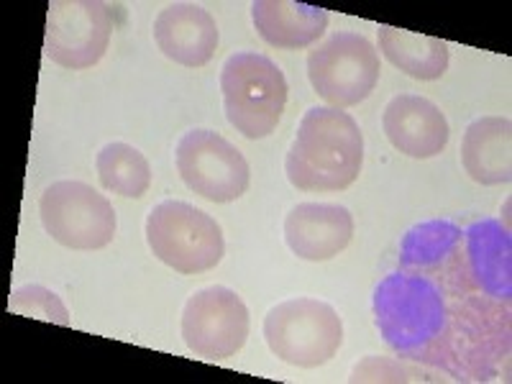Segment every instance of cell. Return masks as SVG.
I'll return each mask as SVG.
<instances>
[{
	"label": "cell",
	"instance_id": "obj_1",
	"mask_svg": "<svg viewBox=\"0 0 512 384\" xmlns=\"http://www.w3.org/2000/svg\"><path fill=\"white\" fill-rule=\"evenodd\" d=\"M364 164V134L341 108H310L287 152V180L305 192H338L356 182Z\"/></svg>",
	"mask_w": 512,
	"mask_h": 384
},
{
	"label": "cell",
	"instance_id": "obj_2",
	"mask_svg": "<svg viewBox=\"0 0 512 384\" xmlns=\"http://www.w3.org/2000/svg\"><path fill=\"white\" fill-rule=\"evenodd\" d=\"M221 90L228 123L251 141L267 139L285 113V72L264 54H231L223 64Z\"/></svg>",
	"mask_w": 512,
	"mask_h": 384
},
{
	"label": "cell",
	"instance_id": "obj_3",
	"mask_svg": "<svg viewBox=\"0 0 512 384\" xmlns=\"http://www.w3.org/2000/svg\"><path fill=\"white\" fill-rule=\"evenodd\" d=\"M264 338L269 351L290 367L318 369L344 344V323L333 305L315 297H295L269 310Z\"/></svg>",
	"mask_w": 512,
	"mask_h": 384
},
{
	"label": "cell",
	"instance_id": "obj_4",
	"mask_svg": "<svg viewBox=\"0 0 512 384\" xmlns=\"http://www.w3.org/2000/svg\"><path fill=\"white\" fill-rule=\"evenodd\" d=\"M146 241L159 262L177 274L208 272L218 267L226 254L216 218L182 200H164L149 213Z\"/></svg>",
	"mask_w": 512,
	"mask_h": 384
},
{
	"label": "cell",
	"instance_id": "obj_5",
	"mask_svg": "<svg viewBox=\"0 0 512 384\" xmlns=\"http://www.w3.org/2000/svg\"><path fill=\"white\" fill-rule=\"evenodd\" d=\"M44 231L75 251H98L116 236V210L93 185L80 180L54 182L39 200Z\"/></svg>",
	"mask_w": 512,
	"mask_h": 384
},
{
	"label": "cell",
	"instance_id": "obj_6",
	"mask_svg": "<svg viewBox=\"0 0 512 384\" xmlns=\"http://www.w3.org/2000/svg\"><path fill=\"white\" fill-rule=\"evenodd\" d=\"M379 54L367 36L336 31L308 54V77L331 108H351L367 100L379 82Z\"/></svg>",
	"mask_w": 512,
	"mask_h": 384
},
{
	"label": "cell",
	"instance_id": "obj_7",
	"mask_svg": "<svg viewBox=\"0 0 512 384\" xmlns=\"http://www.w3.org/2000/svg\"><path fill=\"white\" fill-rule=\"evenodd\" d=\"M182 182L210 203H233L249 190V162L216 131H187L175 152Z\"/></svg>",
	"mask_w": 512,
	"mask_h": 384
},
{
	"label": "cell",
	"instance_id": "obj_8",
	"mask_svg": "<svg viewBox=\"0 0 512 384\" xmlns=\"http://www.w3.org/2000/svg\"><path fill=\"white\" fill-rule=\"evenodd\" d=\"M113 11L103 0H52L44 52L64 70H90L108 52Z\"/></svg>",
	"mask_w": 512,
	"mask_h": 384
},
{
	"label": "cell",
	"instance_id": "obj_9",
	"mask_svg": "<svg viewBox=\"0 0 512 384\" xmlns=\"http://www.w3.org/2000/svg\"><path fill=\"white\" fill-rule=\"evenodd\" d=\"M249 308L223 285L205 287L182 310V338L187 349L208 361L231 359L249 338Z\"/></svg>",
	"mask_w": 512,
	"mask_h": 384
},
{
	"label": "cell",
	"instance_id": "obj_10",
	"mask_svg": "<svg viewBox=\"0 0 512 384\" xmlns=\"http://www.w3.org/2000/svg\"><path fill=\"white\" fill-rule=\"evenodd\" d=\"M354 216L333 203H300L285 218V241L305 262H328L351 244Z\"/></svg>",
	"mask_w": 512,
	"mask_h": 384
},
{
	"label": "cell",
	"instance_id": "obj_11",
	"mask_svg": "<svg viewBox=\"0 0 512 384\" xmlns=\"http://www.w3.org/2000/svg\"><path fill=\"white\" fill-rule=\"evenodd\" d=\"M382 126L397 152L413 159L438 157L451 136L441 108L420 95H395L384 108Z\"/></svg>",
	"mask_w": 512,
	"mask_h": 384
},
{
	"label": "cell",
	"instance_id": "obj_12",
	"mask_svg": "<svg viewBox=\"0 0 512 384\" xmlns=\"http://www.w3.org/2000/svg\"><path fill=\"white\" fill-rule=\"evenodd\" d=\"M218 26L198 3H169L154 21V41L182 67H205L218 49Z\"/></svg>",
	"mask_w": 512,
	"mask_h": 384
},
{
	"label": "cell",
	"instance_id": "obj_13",
	"mask_svg": "<svg viewBox=\"0 0 512 384\" xmlns=\"http://www.w3.org/2000/svg\"><path fill=\"white\" fill-rule=\"evenodd\" d=\"M251 18L259 36L277 49H305L328 29V11L297 0H254Z\"/></svg>",
	"mask_w": 512,
	"mask_h": 384
},
{
	"label": "cell",
	"instance_id": "obj_14",
	"mask_svg": "<svg viewBox=\"0 0 512 384\" xmlns=\"http://www.w3.org/2000/svg\"><path fill=\"white\" fill-rule=\"evenodd\" d=\"M461 162L479 185H505L512 177V123L505 116H484L469 123L461 141Z\"/></svg>",
	"mask_w": 512,
	"mask_h": 384
},
{
	"label": "cell",
	"instance_id": "obj_15",
	"mask_svg": "<svg viewBox=\"0 0 512 384\" xmlns=\"http://www.w3.org/2000/svg\"><path fill=\"white\" fill-rule=\"evenodd\" d=\"M379 49L387 62L415 80H441L448 70V44L436 36L413 34L397 26H379Z\"/></svg>",
	"mask_w": 512,
	"mask_h": 384
},
{
	"label": "cell",
	"instance_id": "obj_16",
	"mask_svg": "<svg viewBox=\"0 0 512 384\" xmlns=\"http://www.w3.org/2000/svg\"><path fill=\"white\" fill-rule=\"evenodd\" d=\"M98 175L105 190L121 198H144L152 185V167L144 154L131 144L113 141L98 154Z\"/></svg>",
	"mask_w": 512,
	"mask_h": 384
},
{
	"label": "cell",
	"instance_id": "obj_17",
	"mask_svg": "<svg viewBox=\"0 0 512 384\" xmlns=\"http://www.w3.org/2000/svg\"><path fill=\"white\" fill-rule=\"evenodd\" d=\"M8 308L18 315L47 320V323H57V326H70V313H67L62 300L41 285H26L13 290Z\"/></svg>",
	"mask_w": 512,
	"mask_h": 384
}]
</instances>
